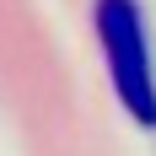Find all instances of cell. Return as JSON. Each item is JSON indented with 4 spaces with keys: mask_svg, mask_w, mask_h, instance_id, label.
Returning <instances> with one entry per match:
<instances>
[{
    "mask_svg": "<svg viewBox=\"0 0 156 156\" xmlns=\"http://www.w3.org/2000/svg\"><path fill=\"white\" fill-rule=\"evenodd\" d=\"M92 27H97V43H102V59H108L124 113L135 124L156 129V65H151V38H145L140 5L135 0H97Z\"/></svg>",
    "mask_w": 156,
    "mask_h": 156,
    "instance_id": "obj_1",
    "label": "cell"
}]
</instances>
